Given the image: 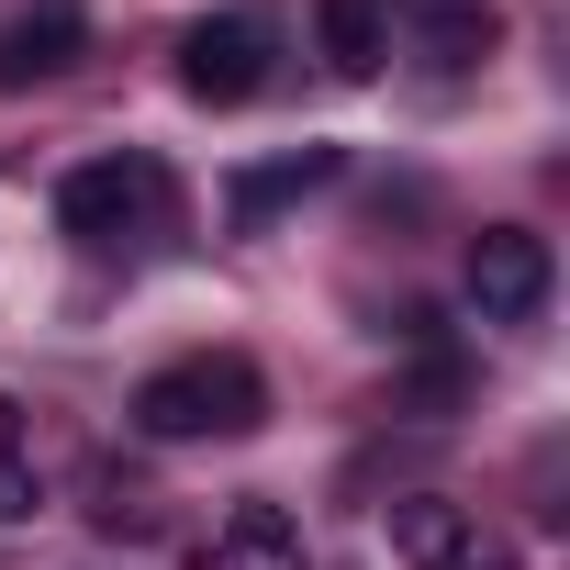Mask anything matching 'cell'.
Wrapping results in <instances>:
<instances>
[{
	"instance_id": "8fae6325",
	"label": "cell",
	"mask_w": 570,
	"mask_h": 570,
	"mask_svg": "<svg viewBox=\"0 0 570 570\" xmlns=\"http://www.w3.org/2000/svg\"><path fill=\"white\" fill-rule=\"evenodd\" d=\"M46 503V481H35V448H23V403L0 392V525H23Z\"/></svg>"
},
{
	"instance_id": "9c48e42d",
	"label": "cell",
	"mask_w": 570,
	"mask_h": 570,
	"mask_svg": "<svg viewBox=\"0 0 570 570\" xmlns=\"http://www.w3.org/2000/svg\"><path fill=\"white\" fill-rule=\"evenodd\" d=\"M314 46L336 79H381L392 68V12L381 0H314Z\"/></svg>"
},
{
	"instance_id": "3957f363",
	"label": "cell",
	"mask_w": 570,
	"mask_h": 570,
	"mask_svg": "<svg viewBox=\"0 0 570 570\" xmlns=\"http://www.w3.org/2000/svg\"><path fill=\"white\" fill-rule=\"evenodd\" d=\"M279 46H292V23H279L268 0L202 12V23L179 35V90H190L202 112H235V101H257V90L279 79Z\"/></svg>"
},
{
	"instance_id": "52a82bcc",
	"label": "cell",
	"mask_w": 570,
	"mask_h": 570,
	"mask_svg": "<svg viewBox=\"0 0 570 570\" xmlns=\"http://www.w3.org/2000/svg\"><path fill=\"white\" fill-rule=\"evenodd\" d=\"M336 168H347L336 146H279V157H257V168H235V179H224V224H235V235H268L292 202H314Z\"/></svg>"
},
{
	"instance_id": "5b68a950",
	"label": "cell",
	"mask_w": 570,
	"mask_h": 570,
	"mask_svg": "<svg viewBox=\"0 0 570 570\" xmlns=\"http://www.w3.org/2000/svg\"><path fill=\"white\" fill-rule=\"evenodd\" d=\"M381 525H392V559L403 570H514V548L470 503H448V492H392Z\"/></svg>"
},
{
	"instance_id": "277c9868",
	"label": "cell",
	"mask_w": 570,
	"mask_h": 570,
	"mask_svg": "<svg viewBox=\"0 0 570 570\" xmlns=\"http://www.w3.org/2000/svg\"><path fill=\"white\" fill-rule=\"evenodd\" d=\"M548 292H559V257H548L537 224H481L470 235V314L481 325H537Z\"/></svg>"
},
{
	"instance_id": "7a4b0ae2",
	"label": "cell",
	"mask_w": 570,
	"mask_h": 570,
	"mask_svg": "<svg viewBox=\"0 0 570 570\" xmlns=\"http://www.w3.org/2000/svg\"><path fill=\"white\" fill-rule=\"evenodd\" d=\"M168 224H179V179H168L146 146L79 157V168L57 179V235H68V246H90V257H146Z\"/></svg>"
},
{
	"instance_id": "ba28073f",
	"label": "cell",
	"mask_w": 570,
	"mask_h": 570,
	"mask_svg": "<svg viewBox=\"0 0 570 570\" xmlns=\"http://www.w3.org/2000/svg\"><path fill=\"white\" fill-rule=\"evenodd\" d=\"M190 570H314V559H303V525L279 514V503H235V514L202 537Z\"/></svg>"
},
{
	"instance_id": "6da1fadb",
	"label": "cell",
	"mask_w": 570,
	"mask_h": 570,
	"mask_svg": "<svg viewBox=\"0 0 570 570\" xmlns=\"http://www.w3.org/2000/svg\"><path fill=\"white\" fill-rule=\"evenodd\" d=\"M124 425H135L146 448L257 436V425H268V381H257V358H246V347H190V358H168V370H146V381H135Z\"/></svg>"
},
{
	"instance_id": "30bf717a",
	"label": "cell",
	"mask_w": 570,
	"mask_h": 570,
	"mask_svg": "<svg viewBox=\"0 0 570 570\" xmlns=\"http://www.w3.org/2000/svg\"><path fill=\"white\" fill-rule=\"evenodd\" d=\"M414 35V57L436 68V79H470L492 46H503V12H492V0H470V12H436V23H403Z\"/></svg>"
},
{
	"instance_id": "7c38bea8",
	"label": "cell",
	"mask_w": 570,
	"mask_h": 570,
	"mask_svg": "<svg viewBox=\"0 0 570 570\" xmlns=\"http://www.w3.org/2000/svg\"><path fill=\"white\" fill-rule=\"evenodd\" d=\"M392 23H436V12H470V0H381Z\"/></svg>"
},
{
	"instance_id": "8992f818",
	"label": "cell",
	"mask_w": 570,
	"mask_h": 570,
	"mask_svg": "<svg viewBox=\"0 0 570 570\" xmlns=\"http://www.w3.org/2000/svg\"><path fill=\"white\" fill-rule=\"evenodd\" d=\"M90 57V12L79 0H35V12L0 23V90H57Z\"/></svg>"
}]
</instances>
